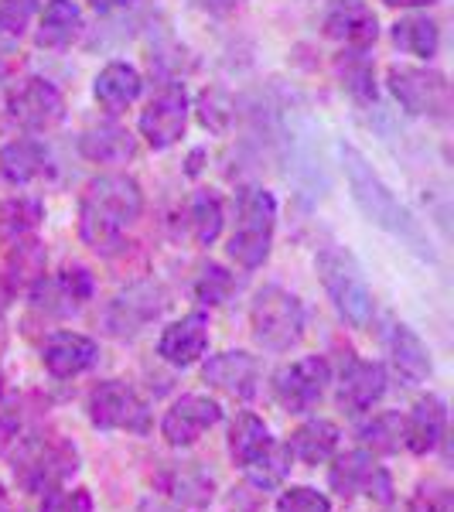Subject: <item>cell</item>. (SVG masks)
I'll list each match as a JSON object with an SVG mask.
<instances>
[{
    "instance_id": "obj_4",
    "label": "cell",
    "mask_w": 454,
    "mask_h": 512,
    "mask_svg": "<svg viewBox=\"0 0 454 512\" xmlns=\"http://www.w3.org/2000/svg\"><path fill=\"white\" fill-rule=\"evenodd\" d=\"M318 277L325 284L328 297H332L338 315L349 321L352 328H369V321L376 315V304L356 256L345 246H325L318 253Z\"/></svg>"
},
{
    "instance_id": "obj_14",
    "label": "cell",
    "mask_w": 454,
    "mask_h": 512,
    "mask_svg": "<svg viewBox=\"0 0 454 512\" xmlns=\"http://www.w3.org/2000/svg\"><path fill=\"white\" fill-rule=\"evenodd\" d=\"M188 123V96L181 86H164L158 96L147 103V110L140 113V134L151 147H171L185 134Z\"/></svg>"
},
{
    "instance_id": "obj_1",
    "label": "cell",
    "mask_w": 454,
    "mask_h": 512,
    "mask_svg": "<svg viewBox=\"0 0 454 512\" xmlns=\"http://www.w3.org/2000/svg\"><path fill=\"white\" fill-rule=\"evenodd\" d=\"M144 209L140 185L130 175H99L86 185L79 209V233L99 256H113L123 246V229L134 226Z\"/></svg>"
},
{
    "instance_id": "obj_11",
    "label": "cell",
    "mask_w": 454,
    "mask_h": 512,
    "mask_svg": "<svg viewBox=\"0 0 454 512\" xmlns=\"http://www.w3.org/2000/svg\"><path fill=\"white\" fill-rule=\"evenodd\" d=\"M11 117L21 123L24 130H35V134H45V130L59 127L65 117V99L59 89L48 79H24L18 89L11 93Z\"/></svg>"
},
{
    "instance_id": "obj_26",
    "label": "cell",
    "mask_w": 454,
    "mask_h": 512,
    "mask_svg": "<svg viewBox=\"0 0 454 512\" xmlns=\"http://www.w3.org/2000/svg\"><path fill=\"white\" fill-rule=\"evenodd\" d=\"M0 175L11 185H28V181L48 175V151L38 140H11L0 151Z\"/></svg>"
},
{
    "instance_id": "obj_45",
    "label": "cell",
    "mask_w": 454,
    "mask_h": 512,
    "mask_svg": "<svg viewBox=\"0 0 454 512\" xmlns=\"http://www.w3.org/2000/svg\"><path fill=\"white\" fill-rule=\"evenodd\" d=\"M390 7H431L437 0H386Z\"/></svg>"
},
{
    "instance_id": "obj_28",
    "label": "cell",
    "mask_w": 454,
    "mask_h": 512,
    "mask_svg": "<svg viewBox=\"0 0 454 512\" xmlns=\"http://www.w3.org/2000/svg\"><path fill=\"white\" fill-rule=\"evenodd\" d=\"M82 28V14L72 0H48L45 14H41L38 45L45 48H65Z\"/></svg>"
},
{
    "instance_id": "obj_23",
    "label": "cell",
    "mask_w": 454,
    "mask_h": 512,
    "mask_svg": "<svg viewBox=\"0 0 454 512\" xmlns=\"http://www.w3.org/2000/svg\"><path fill=\"white\" fill-rule=\"evenodd\" d=\"M386 345H390V362L396 369V376L403 379V386H417L424 379H431V352L420 342V335L410 325H390V335H386Z\"/></svg>"
},
{
    "instance_id": "obj_16",
    "label": "cell",
    "mask_w": 454,
    "mask_h": 512,
    "mask_svg": "<svg viewBox=\"0 0 454 512\" xmlns=\"http://www.w3.org/2000/svg\"><path fill=\"white\" fill-rule=\"evenodd\" d=\"M386 393V369L379 362L349 359L342 369V383H338V403L345 414H366L373 403L383 400Z\"/></svg>"
},
{
    "instance_id": "obj_39",
    "label": "cell",
    "mask_w": 454,
    "mask_h": 512,
    "mask_svg": "<svg viewBox=\"0 0 454 512\" xmlns=\"http://www.w3.org/2000/svg\"><path fill=\"white\" fill-rule=\"evenodd\" d=\"M198 117H202V123L209 130L222 134V130L229 127V120H233V103H229L226 93L209 89V93H202V99H198Z\"/></svg>"
},
{
    "instance_id": "obj_17",
    "label": "cell",
    "mask_w": 454,
    "mask_h": 512,
    "mask_svg": "<svg viewBox=\"0 0 454 512\" xmlns=\"http://www.w3.org/2000/svg\"><path fill=\"white\" fill-rule=\"evenodd\" d=\"M41 362L52 376L72 379L86 369H93L99 362V345L93 338L79 335V332H55L41 349Z\"/></svg>"
},
{
    "instance_id": "obj_10",
    "label": "cell",
    "mask_w": 454,
    "mask_h": 512,
    "mask_svg": "<svg viewBox=\"0 0 454 512\" xmlns=\"http://www.w3.org/2000/svg\"><path fill=\"white\" fill-rule=\"evenodd\" d=\"M164 308H168L164 287L154 284V280H140V284H130L127 291L117 294V301L106 311V328L117 338H134L151 321H158L164 315Z\"/></svg>"
},
{
    "instance_id": "obj_6",
    "label": "cell",
    "mask_w": 454,
    "mask_h": 512,
    "mask_svg": "<svg viewBox=\"0 0 454 512\" xmlns=\"http://www.w3.org/2000/svg\"><path fill=\"white\" fill-rule=\"evenodd\" d=\"M253 338L270 352H287L304 335V304L284 287H263L250 308Z\"/></svg>"
},
{
    "instance_id": "obj_24",
    "label": "cell",
    "mask_w": 454,
    "mask_h": 512,
    "mask_svg": "<svg viewBox=\"0 0 454 512\" xmlns=\"http://www.w3.org/2000/svg\"><path fill=\"white\" fill-rule=\"evenodd\" d=\"M338 437L342 434H338V427L332 420H308V424H301L291 434L287 451H291V458H297L301 465H325V461L335 458Z\"/></svg>"
},
{
    "instance_id": "obj_2",
    "label": "cell",
    "mask_w": 454,
    "mask_h": 512,
    "mask_svg": "<svg viewBox=\"0 0 454 512\" xmlns=\"http://www.w3.org/2000/svg\"><path fill=\"white\" fill-rule=\"evenodd\" d=\"M342 168H345L352 198H356L362 216L373 222V226L386 229L390 236L403 239L417 256H424V260L434 263L437 253L431 250V239L424 236V229H420V222L410 216L407 205L393 195V188L379 178V171L366 161V154L356 151L352 144H342Z\"/></svg>"
},
{
    "instance_id": "obj_30",
    "label": "cell",
    "mask_w": 454,
    "mask_h": 512,
    "mask_svg": "<svg viewBox=\"0 0 454 512\" xmlns=\"http://www.w3.org/2000/svg\"><path fill=\"white\" fill-rule=\"evenodd\" d=\"M7 246H11V253H7V270H11L7 280H11V287H35L45 277V263H48L45 246L31 236L14 239Z\"/></svg>"
},
{
    "instance_id": "obj_19",
    "label": "cell",
    "mask_w": 454,
    "mask_h": 512,
    "mask_svg": "<svg viewBox=\"0 0 454 512\" xmlns=\"http://www.w3.org/2000/svg\"><path fill=\"white\" fill-rule=\"evenodd\" d=\"M444 434H448V407H444V400L434 393L420 396L410 417H403V444L414 454H427L444 441Z\"/></svg>"
},
{
    "instance_id": "obj_22",
    "label": "cell",
    "mask_w": 454,
    "mask_h": 512,
    "mask_svg": "<svg viewBox=\"0 0 454 512\" xmlns=\"http://www.w3.org/2000/svg\"><path fill=\"white\" fill-rule=\"evenodd\" d=\"M161 489L168 492L171 502L188 509H205L216 495V478L205 472L198 461H178V465L164 468Z\"/></svg>"
},
{
    "instance_id": "obj_32",
    "label": "cell",
    "mask_w": 454,
    "mask_h": 512,
    "mask_svg": "<svg viewBox=\"0 0 454 512\" xmlns=\"http://www.w3.org/2000/svg\"><path fill=\"white\" fill-rule=\"evenodd\" d=\"M393 41L417 59H431L441 45V31L431 18H403L393 24Z\"/></svg>"
},
{
    "instance_id": "obj_15",
    "label": "cell",
    "mask_w": 454,
    "mask_h": 512,
    "mask_svg": "<svg viewBox=\"0 0 454 512\" xmlns=\"http://www.w3.org/2000/svg\"><path fill=\"white\" fill-rule=\"evenodd\" d=\"M31 297H35V304L41 311H48V315H72V311H79L93 297V277H89L86 267H69L55 280L41 277L31 287Z\"/></svg>"
},
{
    "instance_id": "obj_38",
    "label": "cell",
    "mask_w": 454,
    "mask_h": 512,
    "mask_svg": "<svg viewBox=\"0 0 454 512\" xmlns=\"http://www.w3.org/2000/svg\"><path fill=\"white\" fill-rule=\"evenodd\" d=\"M277 512H332V502L311 485H291L277 499Z\"/></svg>"
},
{
    "instance_id": "obj_21",
    "label": "cell",
    "mask_w": 454,
    "mask_h": 512,
    "mask_svg": "<svg viewBox=\"0 0 454 512\" xmlns=\"http://www.w3.org/2000/svg\"><path fill=\"white\" fill-rule=\"evenodd\" d=\"M205 345H209V318L202 311H195V315H185L175 325L164 328L158 352L171 366H192V362L202 359Z\"/></svg>"
},
{
    "instance_id": "obj_25",
    "label": "cell",
    "mask_w": 454,
    "mask_h": 512,
    "mask_svg": "<svg viewBox=\"0 0 454 512\" xmlns=\"http://www.w3.org/2000/svg\"><path fill=\"white\" fill-rule=\"evenodd\" d=\"M140 72L127 62H110L96 76V103L106 113H123L140 96Z\"/></svg>"
},
{
    "instance_id": "obj_20",
    "label": "cell",
    "mask_w": 454,
    "mask_h": 512,
    "mask_svg": "<svg viewBox=\"0 0 454 512\" xmlns=\"http://www.w3.org/2000/svg\"><path fill=\"white\" fill-rule=\"evenodd\" d=\"M325 31L335 41H345L349 48H356V52H366L379 35V24L376 14L362 0H335L325 14Z\"/></svg>"
},
{
    "instance_id": "obj_27",
    "label": "cell",
    "mask_w": 454,
    "mask_h": 512,
    "mask_svg": "<svg viewBox=\"0 0 454 512\" xmlns=\"http://www.w3.org/2000/svg\"><path fill=\"white\" fill-rule=\"evenodd\" d=\"M274 444L267 424L257 414H239L229 427V454L236 458V465L250 468L260 454H267V448Z\"/></svg>"
},
{
    "instance_id": "obj_41",
    "label": "cell",
    "mask_w": 454,
    "mask_h": 512,
    "mask_svg": "<svg viewBox=\"0 0 454 512\" xmlns=\"http://www.w3.org/2000/svg\"><path fill=\"white\" fill-rule=\"evenodd\" d=\"M38 0H0V28L11 38H21L24 24L35 14Z\"/></svg>"
},
{
    "instance_id": "obj_8",
    "label": "cell",
    "mask_w": 454,
    "mask_h": 512,
    "mask_svg": "<svg viewBox=\"0 0 454 512\" xmlns=\"http://www.w3.org/2000/svg\"><path fill=\"white\" fill-rule=\"evenodd\" d=\"M89 420L103 431H151V410L140 400L134 386L120 383V379H106L89 393Z\"/></svg>"
},
{
    "instance_id": "obj_31",
    "label": "cell",
    "mask_w": 454,
    "mask_h": 512,
    "mask_svg": "<svg viewBox=\"0 0 454 512\" xmlns=\"http://www.w3.org/2000/svg\"><path fill=\"white\" fill-rule=\"evenodd\" d=\"M41 219H45V209H41V202H35V198H24V195L7 198L0 205V239L14 243V239L31 236Z\"/></svg>"
},
{
    "instance_id": "obj_48",
    "label": "cell",
    "mask_w": 454,
    "mask_h": 512,
    "mask_svg": "<svg viewBox=\"0 0 454 512\" xmlns=\"http://www.w3.org/2000/svg\"><path fill=\"white\" fill-rule=\"evenodd\" d=\"M4 506H7V499H4V489H0V512H4Z\"/></svg>"
},
{
    "instance_id": "obj_47",
    "label": "cell",
    "mask_w": 454,
    "mask_h": 512,
    "mask_svg": "<svg viewBox=\"0 0 454 512\" xmlns=\"http://www.w3.org/2000/svg\"><path fill=\"white\" fill-rule=\"evenodd\" d=\"M4 76H7V62L0 59V79H4Z\"/></svg>"
},
{
    "instance_id": "obj_44",
    "label": "cell",
    "mask_w": 454,
    "mask_h": 512,
    "mask_svg": "<svg viewBox=\"0 0 454 512\" xmlns=\"http://www.w3.org/2000/svg\"><path fill=\"white\" fill-rule=\"evenodd\" d=\"M209 11H216V14H226V11H233V7L239 4V0H202Z\"/></svg>"
},
{
    "instance_id": "obj_5",
    "label": "cell",
    "mask_w": 454,
    "mask_h": 512,
    "mask_svg": "<svg viewBox=\"0 0 454 512\" xmlns=\"http://www.w3.org/2000/svg\"><path fill=\"white\" fill-rule=\"evenodd\" d=\"M79 472V451L65 437H31L14 454V475L28 492H52Z\"/></svg>"
},
{
    "instance_id": "obj_40",
    "label": "cell",
    "mask_w": 454,
    "mask_h": 512,
    "mask_svg": "<svg viewBox=\"0 0 454 512\" xmlns=\"http://www.w3.org/2000/svg\"><path fill=\"white\" fill-rule=\"evenodd\" d=\"M41 512H93V495L86 489H52L45 492Z\"/></svg>"
},
{
    "instance_id": "obj_29",
    "label": "cell",
    "mask_w": 454,
    "mask_h": 512,
    "mask_svg": "<svg viewBox=\"0 0 454 512\" xmlns=\"http://www.w3.org/2000/svg\"><path fill=\"white\" fill-rule=\"evenodd\" d=\"M82 154L99 164H120L137 154V140L130 137V130L110 123V127H96L82 137Z\"/></svg>"
},
{
    "instance_id": "obj_3",
    "label": "cell",
    "mask_w": 454,
    "mask_h": 512,
    "mask_svg": "<svg viewBox=\"0 0 454 512\" xmlns=\"http://www.w3.org/2000/svg\"><path fill=\"white\" fill-rule=\"evenodd\" d=\"M274 222H277V202L260 185H243L236 192V226L229 236V256L243 270H257L270 256L274 243Z\"/></svg>"
},
{
    "instance_id": "obj_46",
    "label": "cell",
    "mask_w": 454,
    "mask_h": 512,
    "mask_svg": "<svg viewBox=\"0 0 454 512\" xmlns=\"http://www.w3.org/2000/svg\"><path fill=\"white\" fill-rule=\"evenodd\" d=\"M4 304H7V287L0 284V311H4Z\"/></svg>"
},
{
    "instance_id": "obj_34",
    "label": "cell",
    "mask_w": 454,
    "mask_h": 512,
    "mask_svg": "<svg viewBox=\"0 0 454 512\" xmlns=\"http://www.w3.org/2000/svg\"><path fill=\"white\" fill-rule=\"evenodd\" d=\"M359 444L369 454H393L403 444V417L400 414H379L369 424L359 427Z\"/></svg>"
},
{
    "instance_id": "obj_42",
    "label": "cell",
    "mask_w": 454,
    "mask_h": 512,
    "mask_svg": "<svg viewBox=\"0 0 454 512\" xmlns=\"http://www.w3.org/2000/svg\"><path fill=\"white\" fill-rule=\"evenodd\" d=\"M414 512H451V495L444 489H434V492L424 489L417 495Z\"/></svg>"
},
{
    "instance_id": "obj_13",
    "label": "cell",
    "mask_w": 454,
    "mask_h": 512,
    "mask_svg": "<svg viewBox=\"0 0 454 512\" xmlns=\"http://www.w3.org/2000/svg\"><path fill=\"white\" fill-rule=\"evenodd\" d=\"M219 417H222V410L216 400H209V396H202V393H188L171 403V410L164 414L161 434L171 448H188V444H195L209 427H216Z\"/></svg>"
},
{
    "instance_id": "obj_35",
    "label": "cell",
    "mask_w": 454,
    "mask_h": 512,
    "mask_svg": "<svg viewBox=\"0 0 454 512\" xmlns=\"http://www.w3.org/2000/svg\"><path fill=\"white\" fill-rule=\"evenodd\" d=\"M291 451H287V444H270L267 454H260L257 461H253L250 468H246V475H250V482L257 485V489H274V485L291 472Z\"/></svg>"
},
{
    "instance_id": "obj_43",
    "label": "cell",
    "mask_w": 454,
    "mask_h": 512,
    "mask_svg": "<svg viewBox=\"0 0 454 512\" xmlns=\"http://www.w3.org/2000/svg\"><path fill=\"white\" fill-rule=\"evenodd\" d=\"M134 0H89V7L99 14H113V11H120V7H130Z\"/></svg>"
},
{
    "instance_id": "obj_49",
    "label": "cell",
    "mask_w": 454,
    "mask_h": 512,
    "mask_svg": "<svg viewBox=\"0 0 454 512\" xmlns=\"http://www.w3.org/2000/svg\"><path fill=\"white\" fill-rule=\"evenodd\" d=\"M0 403H4V379H0Z\"/></svg>"
},
{
    "instance_id": "obj_33",
    "label": "cell",
    "mask_w": 454,
    "mask_h": 512,
    "mask_svg": "<svg viewBox=\"0 0 454 512\" xmlns=\"http://www.w3.org/2000/svg\"><path fill=\"white\" fill-rule=\"evenodd\" d=\"M188 229H192L198 246L216 243L222 233V202L216 192H198L188 205Z\"/></svg>"
},
{
    "instance_id": "obj_50",
    "label": "cell",
    "mask_w": 454,
    "mask_h": 512,
    "mask_svg": "<svg viewBox=\"0 0 454 512\" xmlns=\"http://www.w3.org/2000/svg\"><path fill=\"white\" fill-rule=\"evenodd\" d=\"M158 512H168V509H158Z\"/></svg>"
},
{
    "instance_id": "obj_9",
    "label": "cell",
    "mask_w": 454,
    "mask_h": 512,
    "mask_svg": "<svg viewBox=\"0 0 454 512\" xmlns=\"http://www.w3.org/2000/svg\"><path fill=\"white\" fill-rule=\"evenodd\" d=\"M328 379L332 369L321 355H308V359H297L291 366L277 369L274 373V396L284 410L291 414H304L315 403H321V396L328 390Z\"/></svg>"
},
{
    "instance_id": "obj_36",
    "label": "cell",
    "mask_w": 454,
    "mask_h": 512,
    "mask_svg": "<svg viewBox=\"0 0 454 512\" xmlns=\"http://www.w3.org/2000/svg\"><path fill=\"white\" fill-rule=\"evenodd\" d=\"M338 72H342V86L349 89L352 96L359 99H376V86H373V65L366 62V55L349 48L342 62H338Z\"/></svg>"
},
{
    "instance_id": "obj_37",
    "label": "cell",
    "mask_w": 454,
    "mask_h": 512,
    "mask_svg": "<svg viewBox=\"0 0 454 512\" xmlns=\"http://www.w3.org/2000/svg\"><path fill=\"white\" fill-rule=\"evenodd\" d=\"M236 291V280L229 270L216 267V263H209V267L202 270V277L195 280V297L202 304H226L229 294Z\"/></svg>"
},
{
    "instance_id": "obj_18",
    "label": "cell",
    "mask_w": 454,
    "mask_h": 512,
    "mask_svg": "<svg viewBox=\"0 0 454 512\" xmlns=\"http://www.w3.org/2000/svg\"><path fill=\"white\" fill-rule=\"evenodd\" d=\"M202 376H205V383L216 386V390L236 396V400H250L260 383V366H257V359L246 352H219L205 362Z\"/></svg>"
},
{
    "instance_id": "obj_12",
    "label": "cell",
    "mask_w": 454,
    "mask_h": 512,
    "mask_svg": "<svg viewBox=\"0 0 454 512\" xmlns=\"http://www.w3.org/2000/svg\"><path fill=\"white\" fill-rule=\"evenodd\" d=\"M328 482H332V489L338 495H345V499H349V495H359V492L369 495V499H376V502H390L393 499L390 475H386V468L376 465L373 454H369L366 448L335 458Z\"/></svg>"
},
{
    "instance_id": "obj_7",
    "label": "cell",
    "mask_w": 454,
    "mask_h": 512,
    "mask_svg": "<svg viewBox=\"0 0 454 512\" xmlns=\"http://www.w3.org/2000/svg\"><path fill=\"white\" fill-rule=\"evenodd\" d=\"M390 89L396 103L414 117L448 120L451 113V82L434 69H417V65H393Z\"/></svg>"
}]
</instances>
